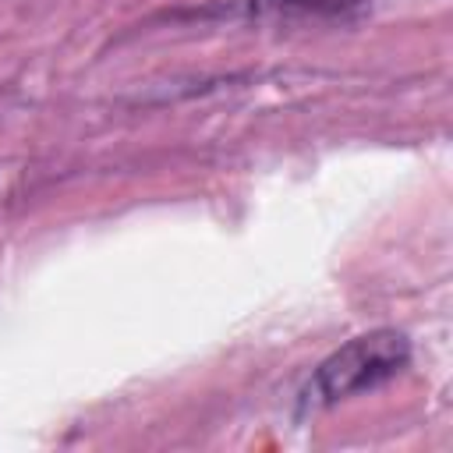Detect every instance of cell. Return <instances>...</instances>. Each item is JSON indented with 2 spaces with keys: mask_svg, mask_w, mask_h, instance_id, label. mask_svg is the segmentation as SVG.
Here are the masks:
<instances>
[{
  "mask_svg": "<svg viewBox=\"0 0 453 453\" xmlns=\"http://www.w3.org/2000/svg\"><path fill=\"white\" fill-rule=\"evenodd\" d=\"M407 361H411V343L396 329H372L365 336H354L315 368V375L301 393V407L322 411L347 396L368 393L389 382L396 372H403Z\"/></svg>",
  "mask_w": 453,
  "mask_h": 453,
  "instance_id": "obj_1",
  "label": "cell"
},
{
  "mask_svg": "<svg viewBox=\"0 0 453 453\" xmlns=\"http://www.w3.org/2000/svg\"><path fill=\"white\" fill-rule=\"evenodd\" d=\"M365 7V0H244L255 18H343Z\"/></svg>",
  "mask_w": 453,
  "mask_h": 453,
  "instance_id": "obj_2",
  "label": "cell"
}]
</instances>
